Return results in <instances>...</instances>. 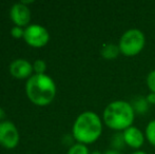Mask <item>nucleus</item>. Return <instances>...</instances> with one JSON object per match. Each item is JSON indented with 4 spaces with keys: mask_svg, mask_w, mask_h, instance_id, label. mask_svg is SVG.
Wrapping results in <instances>:
<instances>
[{
    "mask_svg": "<svg viewBox=\"0 0 155 154\" xmlns=\"http://www.w3.org/2000/svg\"><path fill=\"white\" fill-rule=\"evenodd\" d=\"M25 92L34 105L45 107L55 98L56 84L49 75L34 74L28 79Z\"/></svg>",
    "mask_w": 155,
    "mask_h": 154,
    "instance_id": "f257e3e1",
    "label": "nucleus"
},
{
    "mask_svg": "<svg viewBox=\"0 0 155 154\" xmlns=\"http://www.w3.org/2000/svg\"><path fill=\"white\" fill-rule=\"evenodd\" d=\"M72 133L79 144H92L102 133L101 118L92 111L82 112L74 121Z\"/></svg>",
    "mask_w": 155,
    "mask_h": 154,
    "instance_id": "f03ea898",
    "label": "nucleus"
},
{
    "mask_svg": "<svg viewBox=\"0 0 155 154\" xmlns=\"http://www.w3.org/2000/svg\"><path fill=\"white\" fill-rule=\"evenodd\" d=\"M135 112L129 101L114 100L104 110L102 119L104 125L117 132L124 131L133 126Z\"/></svg>",
    "mask_w": 155,
    "mask_h": 154,
    "instance_id": "7ed1b4c3",
    "label": "nucleus"
},
{
    "mask_svg": "<svg viewBox=\"0 0 155 154\" xmlns=\"http://www.w3.org/2000/svg\"><path fill=\"white\" fill-rule=\"evenodd\" d=\"M146 45V36L138 29H129L120 36L118 47L124 56H135L143 50Z\"/></svg>",
    "mask_w": 155,
    "mask_h": 154,
    "instance_id": "20e7f679",
    "label": "nucleus"
},
{
    "mask_svg": "<svg viewBox=\"0 0 155 154\" xmlns=\"http://www.w3.org/2000/svg\"><path fill=\"white\" fill-rule=\"evenodd\" d=\"M23 39L33 48H42L50 41V34L45 28L39 25H30L25 29Z\"/></svg>",
    "mask_w": 155,
    "mask_h": 154,
    "instance_id": "39448f33",
    "label": "nucleus"
},
{
    "mask_svg": "<svg viewBox=\"0 0 155 154\" xmlns=\"http://www.w3.org/2000/svg\"><path fill=\"white\" fill-rule=\"evenodd\" d=\"M19 144V132L11 121L0 123V145L6 149H14Z\"/></svg>",
    "mask_w": 155,
    "mask_h": 154,
    "instance_id": "423d86ee",
    "label": "nucleus"
},
{
    "mask_svg": "<svg viewBox=\"0 0 155 154\" xmlns=\"http://www.w3.org/2000/svg\"><path fill=\"white\" fill-rule=\"evenodd\" d=\"M10 16L15 25L23 28L27 27L31 21V11L22 2H19L12 6Z\"/></svg>",
    "mask_w": 155,
    "mask_h": 154,
    "instance_id": "0eeeda50",
    "label": "nucleus"
},
{
    "mask_svg": "<svg viewBox=\"0 0 155 154\" xmlns=\"http://www.w3.org/2000/svg\"><path fill=\"white\" fill-rule=\"evenodd\" d=\"M34 71L33 64L27 59L19 58L11 64L10 66V73L13 77L18 78V79H25L32 76V73Z\"/></svg>",
    "mask_w": 155,
    "mask_h": 154,
    "instance_id": "6e6552de",
    "label": "nucleus"
},
{
    "mask_svg": "<svg viewBox=\"0 0 155 154\" xmlns=\"http://www.w3.org/2000/svg\"><path fill=\"white\" fill-rule=\"evenodd\" d=\"M124 143L129 147L133 149H139L143 145L146 139V136L137 127L131 126L128 129L123 131Z\"/></svg>",
    "mask_w": 155,
    "mask_h": 154,
    "instance_id": "1a4fd4ad",
    "label": "nucleus"
},
{
    "mask_svg": "<svg viewBox=\"0 0 155 154\" xmlns=\"http://www.w3.org/2000/svg\"><path fill=\"white\" fill-rule=\"evenodd\" d=\"M119 54H120V50H119L118 44H115L112 42L104 43L100 49V55L106 60L116 59Z\"/></svg>",
    "mask_w": 155,
    "mask_h": 154,
    "instance_id": "9d476101",
    "label": "nucleus"
},
{
    "mask_svg": "<svg viewBox=\"0 0 155 154\" xmlns=\"http://www.w3.org/2000/svg\"><path fill=\"white\" fill-rule=\"evenodd\" d=\"M130 103L134 110L135 114H143L149 109V103H148L147 98L143 96H136Z\"/></svg>",
    "mask_w": 155,
    "mask_h": 154,
    "instance_id": "9b49d317",
    "label": "nucleus"
},
{
    "mask_svg": "<svg viewBox=\"0 0 155 154\" xmlns=\"http://www.w3.org/2000/svg\"><path fill=\"white\" fill-rule=\"evenodd\" d=\"M124 145H126V143H124V134L120 132H117L111 137V147L113 150L120 151L124 147Z\"/></svg>",
    "mask_w": 155,
    "mask_h": 154,
    "instance_id": "f8f14e48",
    "label": "nucleus"
},
{
    "mask_svg": "<svg viewBox=\"0 0 155 154\" xmlns=\"http://www.w3.org/2000/svg\"><path fill=\"white\" fill-rule=\"evenodd\" d=\"M145 136L147 138V140L155 147V119L149 121V123L146 127V132Z\"/></svg>",
    "mask_w": 155,
    "mask_h": 154,
    "instance_id": "ddd939ff",
    "label": "nucleus"
},
{
    "mask_svg": "<svg viewBox=\"0 0 155 154\" xmlns=\"http://www.w3.org/2000/svg\"><path fill=\"white\" fill-rule=\"evenodd\" d=\"M68 154H90V151H89L87 145L77 143V144H74L70 147Z\"/></svg>",
    "mask_w": 155,
    "mask_h": 154,
    "instance_id": "4468645a",
    "label": "nucleus"
},
{
    "mask_svg": "<svg viewBox=\"0 0 155 154\" xmlns=\"http://www.w3.org/2000/svg\"><path fill=\"white\" fill-rule=\"evenodd\" d=\"M33 69L36 74H45L47 70V62L42 59H37L33 64Z\"/></svg>",
    "mask_w": 155,
    "mask_h": 154,
    "instance_id": "2eb2a0df",
    "label": "nucleus"
},
{
    "mask_svg": "<svg viewBox=\"0 0 155 154\" xmlns=\"http://www.w3.org/2000/svg\"><path fill=\"white\" fill-rule=\"evenodd\" d=\"M147 86L149 88L150 92L155 93V70H152L147 76Z\"/></svg>",
    "mask_w": 155,
    "mask_h": 154,
    "instance_id": "dca6fc26",
    "label": "nucleus"
},
{
    "mask_svg": "<svg viewBox=\"0 0 155 154\" xmlns=\"http://www.w3.org/2000/svg\"><path fill=\"white\" fill-rule=\"evenodd\" d=\"M11 35H12L13 38H23L25 36V29L21 27H17V25H14L11 30Z\"/></svg>",
    "mask_w": 155,
    "mask_h": 154,
    "instance_id": "f3484780",
    "label": "nucleus"
},
{
    "mask_svg": "<svg viewBox=\"0 0 155 154\" xmlns=\"http://www.w3.org/2000/svg\"><path fill=\"white\" fill-rule=\"evenodd\" d=\"M146 98H147L148 103H149V105H155V93H149V94L146 96Z\"/></svg>",
    "mask_w": 155,
    "mask_h": 154,
    "instance_id": "a211bd4d",
    "label": "nucleus"
},
{
    "mask_svg": "<svg viewBox=\"0 0 155 154\" xmlns=\"http://www.w3.org/2000/svg\"><path fill=\"white\" fill-rule=\"evenodd\" d=\"M104 154H123V153H121L120 151H116V150H113V149H110V150H107Z\"/></svg>",
    "mask_w": 155,
    "mask_h": 154,
    "instance_id": "6ab92c4d",
    "label": "nucleus"
},
{
    "mask_svg": "<svg viewBox=\"0 0 155 154\" xmlns=\"http://www.w3.org/2000/svg\"><path fill=\"white\" fill-rule=\"evenodd\" d=\"M4 117H5V112H4V110L2 109L1 107H0V123L3 120Z\"/></svg>",
    "mask_w": 155,
    "mask_h": 154,
    "instance_id": "aec40b11",
    "label": "nucleus"
},
{
    "mask_svg": "<svg viewBox=\"0 0 155 154\" xmlns=\"http://www.w3.org/2000/svg\"><path fill=\"white\" fill-rule=\"evenodd\" d=\"M132 154H147L145 152V151H140V150H137V151H135V152H133Z\"/></svg>",
    "mask_w": 155,
    "mask_h": 154,
    "instance_id": "412c9836",
    "label": "nucleus"
},
{
    "mask_svg": "<svg viewBox=\"0 0 155 154\" xmlns=\"http://www.w3.org/2000/svg\"><path fill=\"white\" fill-rule=\"evenodd\" d=\"M90 154H104V153H101L100 151H92V152H90Z\"/></svg>",
    "mask_w": 155,
    "mask_h": 154,
    "instance_id": "4be33fe9",
    "label": "nucleus"
}]
</instances>
